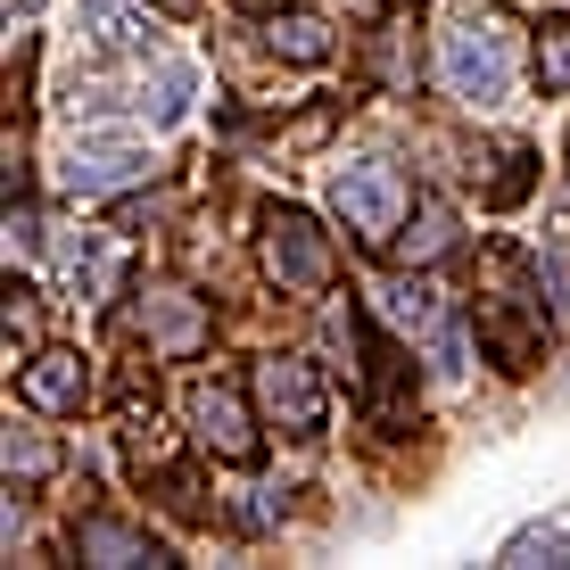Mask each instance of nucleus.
Masks as SVG:
<instances>
[{
  "label": "nucleus",
  "instance_id": "1",
  "mask_svg": "<svg viewBox=\"0 0 570 570\" xmlns=\"http://www.w3.org/2000/svg\"><path fill=\"white\" fill-rule=\"evenodd\" d=\"M439 75L455 100H497L513 83V33H504L497 9H463L455 26L439 33Z\"/></svg>",
  "mask_w": 570,
  "mask_h": 570
},
{
  "label": "nucleus",
  "instance_id": "2",
  "mask_svg": "<svg viewBox=\"0 0 570 570\" xmlns=\"http://www.w3.org/2000/svg\"><path fill=\"white\" fill-rule=\"evenodd\" d=\"M331 207L347 215V232L372 248H389L405 232V207H414V190H405V174L389 166V157H356V166L331 174Z\"/></svg>",
  "mask_w": 570,
  "mask_h": 570
},
{
  "label": "nucleus",
  "instance_id": "3",
  "mask_svg": "<svg viewBox=\"0 0 570 570\" xmlns=\"http://www.w3.org/2000/svg\"><path fill=\"white\" fill-rule=\"evenodd\" d=\"M265 273H273L282 289H331L340 257H331V240L314 232V215L273 207V215H265Z\"/></svg>",
  "mask_w": 570,
  "mask_h": 570
},
{
  "label": "nucleus",
  "instance_id": "4",
  "mask_svg": "<svg viewBox=\"0 0 570 570\" xmlns=\"http://www.w3.org/2000/svg\"><path fill=\"white\" fill-rule=\"evenodd\" d=\"M480 347L497 372H538L546 356V306L521 298V289H488L480 298Z\"/></svg>",
  "mask_w": 570,
  "mask_h": 570
},
{
  "label": "nucleus",
  "instance_id": "5",
  "mask_svg": "<svg viewBox=\"0 0 570 570\" xmlns=\"http://www.w3.org/2000/svg\"><path fill=\"white\" fill-rule=\"evenodd\" d=\"M149 174V149L132 141V132H83V141L67 149V166H58V183L83 190V199H100V190H125Z\"/></svg>",
  "mask_w": 570,
  "mask_h": 570
},
{
  "label": "nucleus",
  "instance_id": "6",
  "mask_svg": "<svg viewBox=\"0 0 570 570\" xmlns=\"http://www.w3.org/2000/svg\"><path fill=\"white\" fill-rule=\"evenodd\" d=\"M257 397H265V422L289 430V439H314V430H323V381H314L306 356L257 364Z\"/></svg>",
  "mask_w": 570,
  "mask_h": 570
},
{
  "label": "nucleus",
  "instance_id": "7",
  "mask_svg": "<svg viewBox=\"0 0 570 570\" xmlns=\"http://www.w3.org/2000/svg\"><path fill=\"white\" fill-rule=\"evenodd\" d=\"M190 422H199V439L215 446L224 463H257V430H248V414H240V397L232 389H190Z\"/></svg>",
  "mask_w": 570,
  "mask_h": 570
},
{
  "label": "nucleus",
  "instance_id": "8",
  "mask_svg": "<svg viewBox=\"0 0 570 570\" xmlns=\"http://www.w3.org/2000/svg\"><path fill=\"white\" fill-rule=\"evenodd\" d=\"M83 397H91V372H83V356L50 347V356H33V364H26V405H42V414H75Z\"/></svg>",
  "mask_w": 570,
  "mask_h": 570
},
{
  "label": "nucleus",
  "instance_id": "9",
  "mask_svg": "<svg viewBox=\"0 0 570 570\" xmlns=\"http://www.w3.org/2000/svg\"><path fill=\"white\" fill-rule=\"evenodd\" d=\"M75 554H83V562H116V570H125V562H166V546L141 538V529H125V521H108V513H91L83 529H75Z\"/></svg>",
  "mask_w": 570,
  "mask_h": 570
},
{
  "label": "nucleus",
  "instance_id": "10",
  "mask_svg": "<svg viewBox=\"0 0 570 570\" xmlns=\"http://www.w3.org/2000/svg\"><path fill=\"white\" fill-rule=\"evenodd\" d=\"M83 33L100 50H149V17L132 0H83Z\"/></svg>",
  "mask_w": 570,
  "mask_h": 570
},
{
  "label": "nucleus",
  "instance_id": "11",
  "mask_svg": "<svg viewBox=\"0 0 570 570\" xmlns=\"http://www.w3.org/2000/svg\"><path fill=\"white\" fill-rule=\"evenodd\" d=\"M183 108H190V67L183 58H157V75L141 83V116L149 125H183Z\"/></svg>",
  "mask_w": 570,
  "mask_h": 570
},
{
  "label": "nucleus",
  "instance_id": "12",
  "mask_svg": "<svg viewBox=\"0 0 570 570\" xmlns=\"http://www.w3.org/2000/svg\"><path fill=\"white\" fill-rule=\"evenodd\" d=\"M149 340L157 347H190V340H199V306H190L183 289H157V298H149Z\"/></svg>",
  "mask_w": 570,
  "mask_h": 570
},
{
  "label": "nucleus",
  "instance_id": "13",
  "mask_svg": "<svg viewBox=\"0 0 570 570\" xmlns=\"http://www.w3.org/2000/svg\"><path fill=\"white\" fill-rule=\"evenodd\" d=\"M504 562H570V529H554V521L513 529V538H504Z\"/></svg>",
  "mask_w": 570,
  "mask_h": 570
},
{
  "label": "nucleus",
  "instance_id": "14",
  "mask_svg": "<svg viewBox=\"0 0 570 570\" xmlns=\"http://www.w3.org/2000/svg\"><path fill=\"white\" fill-rule=\"evenodd\" d=\"M273 50H289V58H331V33H323V17H273Z\"/></svg>",
  "mask_w": 570,
  "mask_h": 570
},
{
  "label": "nucleus",
  "instance_id": "15",
  "mask_svg": "<svg viewBox=\"0 0 570 570\" xmlns=\"http://www.w3.org/2000/svg\"><path fill=\"white\" fill-rule=\"evenodd\" d=\"M538 83L546 91H570V17H554V26L538 33Z\"/></svg>",
  "mask_w": 570,
  "mask_h": 570
},
{
  "label": "nucleus",
  "instance_id": "16",
  "mask_svg": "<svg viewBox=\"0 0 570 570\" xmlns=\"http://www.w3.org/2000/svg\"><path fill=\"white\" fill-rule=\"evenodd\" d=\"M446 240H455V224H446V207H422V224L405 232V257H414V265H430V257H439Z\"/></svg>",
  "mask_w": 570,
  "mask_h": 570
},
{
  "label": "nucleus",
  "instance_id": "17",
  "mask_svg": "<svg viewBox=\"0 0 570 570\" xmlns=\"http://www.w3.org/2000/svg\"><path fill=\"white\" fill-rule=\"evenodd\" d=\"M58 455H50V439H33V430H9V480H42Z\"/></svg>",
  "mask_w": 570,
  "mask_h": 570
}]
</instances>
